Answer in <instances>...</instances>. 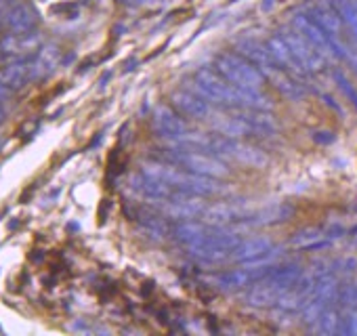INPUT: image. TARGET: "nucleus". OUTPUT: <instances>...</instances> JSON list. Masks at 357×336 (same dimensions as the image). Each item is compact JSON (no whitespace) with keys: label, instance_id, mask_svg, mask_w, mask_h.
<instances>
[{"label":"nucleus","instance_id":"412c9836","mask_svg":"<svg viewBox=\"0 0 357 336\" xmlns=\"http://www.w3.org/2000/svg\"><path fill=\"white\" fill-rule=\"evenodd\" d=\"M332 78H334V82H336V86L340 89V93L351 101V105L357 109V89L353 86V82L347 78V74L344 72H340V70H334L332 72Z\"/></svg>","mask_w":357,"mask_h":336},{"label":"nucleus","instance_id":"f8f14e48","mask_svg":"<svg viewBox=\"0 0 357 336\" xmlns=\"http://www.w3.org/2000/svg\"><path fill=\"white\" fill-rule=\"evenodd\" d=\"M172 103L178 112H181V116H190L200 122H204V118L215 107V103L208 101L204 95H200L196 89H181V91L172 93Z\"/></svg>","mask_w":357,"mask_h":336},{"label":"nucleus","instance_id":"a211bd4d","mask_svg":"<svg viewBox=\"0 0 357 336\" xmlns=\"http://www.w3.org/2000/svg\"><path fill=\"white\" fill-rule=\"evenodd\" d=\"M294 28L324 55V57H330V55H334V49H332V43H330V38H328V34L319 28V26H315V24H311L309 20H305V17H296L294 20Z\"/></svg>","mask_w":357,"mask_h":336},{"label":"nucleus","instance_id":"2eb2a0df","mask_svg":"<svg viewBox=\"0 0 357 336\" xmlns=\"http://www.w3.org/2000/svg\"><path fill=\"white\" fill-rule=\"evenodd\" d=\"M0 80H3L11 91L26 89L30 82L36 80L32 59H15V61H9L3 68V72H0Z\"/></svg>","mask_w":357,"mask_h":336},{"label":"nucleus","instance_id":"393cba45","mask_svg":"<svg viewBox=\"0 0 357 336\" xmlns=\"http://www.w3.org/2000/svg\"><path fill=\"white\" fill-rule=\"evenodd\" d=\"M124 3H128V5H153V3H158V0H124Z\"/></svg>","mask_w":357,"mask_h":336},{"label":"nucleus","instance_id":"7ed1b4c3","mask_svg":"<svg viewBox=\"0 0 357 336\" xmlns=\"http://www.w3.org/2000/svg\"><path fill=\"white\" fill-rule=\"evenodd\" d=\"M141 173H145L147 177L162 181L164 185L172 188L174 192L181 194H190V196H198V198H208V196H221L227 192L225 185L219 183V179L213 177H202L196 175L183 166H176L164 160H155V162H143L141 164Z\"/></svg>","mask_w":357,"mask_h":336},{"label":"nucleus","instance_id":"6e6552de","mask_svg":"<svg viewBox=\"0 0 357 336\" xmlns=\"http://www.w3.org/2000/svg\"><path fill=\"white\" fill-rule=\"evenodd\" d=\"M344 234V227L340 223H330V225H313V227H303L290 238V246L294 250H315L332 244Z\"/></svg>","mask_w":357,"mask_h":336},{"label":"nucleus","instance_id":"9d476101","mask_svg":"<svg viewBox=\"0 0 357 336\" xmlns=\"http://www.w3.org/2000/svg\"><path fill=\"white\" fill-rule=\"evenodd\" d=\"M151 124H153V130L164 137V139H170L174 143L181 141L188 132H190V126L185 124V120L181 118V112L178 109H172L168 105H158L151 114Z\"/></svg>","mask_w":357,"mask_h":336},{"label":"nucleus","instance_id":"aec40b11","mask_svg":"<svg viewBox=\"0 0 357 336\" xmlns=\"http://www.w3.org/2000/svg\"><path fill=\"white\" fill-rule=\"evenodd\" d=\"M315 330L319 334H336L340 330V317H338V311L328 307L321 311V315L317 317L315 321Z\"/></svg>","mask_w":357,"mask_h":336},{"label":"nucleus","instance_id":"a878e982","mask_svg":"<svg viewBox=\"0 0 357 336\" xmlns=\"http://www.w3.org/2000/svg\"><path fill=\"white\" fill-rule=\"evenodd\" d=\"M5 120V105H3V101H0V122Z\"/></svg>","mask_w":357,"mask_h":336},{"label":"nucleus","instance_id":"423d86ee","mask_svg":"<svg viewBox=\"0 0 357 336\" xmlns=\"http://www.w3.org/2000/svg\"><path fill=\"white\" fill-rule=\"evenodd\" d=\"M211 153L219 155V158H229V160H236L244 166H250V168H263L269 164V158L267 153L244 141V139H234V137H223V135H213L211 137V143H208V149Z\"/></svg>","mask_w":357,"mask_h":336},{"label":"nucleus","instance_id":"4468645a","mask_svg":"<svg viewBox=\"0 0 357 336\" xmlns=\"http://www.w3.org/2000/svg\"><path fill=\"white\" fill-rule=\"evenodd\" d=\"M273 242L265 236H257V238H246L240 240V244L236 246V250L231 252V261L236 263H252L259 259H267L273 257Z\"/></svg>","mask_w":357,"mask_h":336},{"label":"nucleus","instance_id":"ddd939ff","mask_svg":"<svg viewBox=\"0 0 357 336\" xmlns=\"http://www.w3.org/2000/svg\"><path fill=\"white\" fill-rule=\"evenodd\" d=\"M0 47L5 51L7 61L15 59H28L30 55L38 53L43 47V40L36 32H24V34H9L0 40Z\"/></svg>","mask_w":357,"mask_h":336},{"label":"nucleus","instance_id":"b1692460","mask_svg":"<svg viewBox=\"0 0 357 336\" xmlns=\"http://www.w3.org/2000/svg\"><path fill=\"white\" fill-rule=\"evenodd\" d=\"M11 93H13V91H11V89H9V86L3 82V80H0V101L9 99V97H11Z\"/></svg>","mask_w":357,"mask_h":336},{"label":"nucleus","instance_id":"39448f33","mask_svg":"<svg viewBox=\"0 0 357 336\" xmlns=\"http://www.w3.org/2000/svg\"><path fill=\"white\" fill-rule=\"evenodd\" d=\"M162 151V160L176 164V166H183L188 171L202 175V177H213V179H225L229 177V168L227 164L204 149H196V147H185V145H176L170 149H160Z\"/></svg>","mask_w":357,"mask_h":336},{"label":"nucleus","instance_id":"5701e85b","mask_svg":"<svg viewBox=\"0 0 357 336\" xmlns=\"http://www.w3.org/2000/svg\"><path fill=\"white\" fill-rule=\"evenodd\" d=\"M349 334H357V311L347 319V328H344Z\"/></svg>","mask_w":357,"mask_h":336},{"label":"nucleus","instance_id":"4be33fe9","mask_svg":"<svg viewBox=\"0 0 357 336\" xmlns=\"http://www.w3.org/2000/svg\"><path fill=\"white\" fill-rule=\"evenodd\" d=\"M338 303L342 307H347V309L357 307V280L347 282L344 286H340V290H338Z\"/></svg>","mask_w":357,"mask_h":336},{"label":"nucleus","instance_id":"f03ea898","mask_svg":"<svg viewBox=\"0 0 357 336\" xmlns=\"http://www.w3.org/2000/svg\"><path fill=\"white\" fill-rule=\"evenodd\" d=\"M192 89L204 95L208 101L221 107H255V109H271V99L261 89H242L229 82L217 68H200L194 74Z\"/></svg>","mask_w":357,"mask_h":336},{"label":"nucleus","instance_id":"6ab92c4d","mask_svg":"<svg viewBox=\"0 0 357 336\" xmlns=\"http://www.w3.org/2000/svg\"><path fill=\"white\" fill-rule=\"evenodd\" d=\"M59 61H61V51H59L55 45L40 47V51H38L36 57L32 59L36 80H43V78L51 76V74L59 68Z\"/></svg>","mask_w":357,"mask_h":336},{"label":"nucleus","instance_id":"1a4fd4ad","mask_svg":"<svg viewBox=\"0 0 357 336\" xmlns=\"http://www.w3.org/2000/svg\"><path fill=\"white\" fill-rule=\"evenodd\" d=\"M282 38L286 40V45L290 47L292 55L296 57V61L303 66V70L307 74H315L326 66V57L294 28V30H284Z\"/></svg>","mask_w":357,"mask_h":336},{"label":"nucleus","instance_id":"20e7f679","mask_svg":"<svg viewBox=\"0 0 357 336\" xmlns=\"http://www.w3.org/2000/svg\"><path fill=\"white\" fill-rule=\"evenodd\" d=\"M301 267L296 265H286V267H275L263 273L257 282H252L246 300L252 307L267 309L280 303V298L294 286V282L301 277Z\"/></svg>","mask_w":357,"mask_h":336},{"label":"nucleus","instance_id":"f257e3e1","mask_svg":"<svg viewBox=\"0 0 357 336\" xmlns=\"http://www.w3.org/2000/svg\"><path fill=\"white\" fill-rule=\"evenodd\" d=\"M176 240L185 244L188 252L202 263H223L231 261V252L240 244V236L223 225L211 223H181L174 229Z\"/></svg>","mask_w":357,"mask_h":336},{"label":"nucleus","instance_id":"0eeeda50","mask_svg":"<svg viewBox=\"0 0 357 336\" xmlns=\"http://www.w3.org/2000/svg\"><path fill=\"white\" fill-rule=\"evenodd\" d=\"M215 68L229 82H234L242 89H261L265 84V76L259 72V68L240 53H223L215 61Z\"/></svg>","mask_w":357,"mask_h":336},{"label":"nucleus","instance_id":"dca6fc26","mask_svg":"<svg viewBox=\"0 0 357 336\" xmlns=\"http://www.w3.org/2000/svg\"><path fill=\"white\" fill-rule=\"evenodd\" d=\"M3 24H5V28L9 30V34L34 32V28H36V24H38V15H36V11H34L30 5L20 3V5H13L11 9L5 11Z\"/></svg>","mask_w":357,"mask_h":336},{"label":"nucleus","instance_id":"9b49d317","mask_svg":"<svg viewBox=\"0 0 357 336\" xmlns=\"http://www.w3.org/2000/svg\"><path fill=\"white\" fill-rule=\"evenodd\" d=\"M273 269V267H271ZM269 269H263V267H252V265H244L242 263V269H234V271H223V273H213L206 277V284L215 290H221V292H234V290H240L252 282H257L255 277L267 273Z\"/></svg>","mask_w":357,"mask_h":336},{"label":"nucleus","instance_id":"f3484780","mask_svg":"<svg viewBox=\"0 0 357 336\" xmlns=\"http://www.w3.org/2000/svg\"><path fill=\"white\" fill-rule=\"evenodd\" d=\"M267 47H269L271 55L275 57V61H278L288 74H292V76L298 78V80L307 78V72H305L303 66L296 61V57L292 55V51H290V47L286 45V40L282 38V34L271 36V38L267 40Z\"/></svg>","mask_w":357,"mask_h":336}]
</instances>
